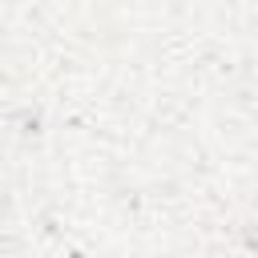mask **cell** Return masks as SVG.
<instances>
[{
    "instance_id": "6da1fadb",
    "label": "cell",
    "mask_w": 258,
    "mask_h": 258,
    "mask_svg": "<svg viewBox=\"0 0 258 258\" xmlns=\"http://www.w3.org/2000/svg\"><path fill=\"white\" fill-rule=\"evenodd\" d=\"M69 258H85V254H69Z\"/></svg>"
}]
</instances>
